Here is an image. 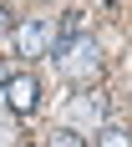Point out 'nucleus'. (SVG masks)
Returning a JSON list of instances; mask_svg holds the SVG:
<instances>
[{
    "label": "nucleus",
    "mask_w": 132,
    "mask_h": 147,
    "mask_svg": "<svg viewBox=\"0 0 132 147\" xmlns=\"http://www.w3.org/2000/svg\"><path fill=\"white\" fill-rule=\"evenodd\" d=\"M15 51L20 56H46V51H56V26L51 20H26V26H15Z\"/></svg>",
    "instance_id": "nucleus-3"
},
{
    "label": "nucleus",
    "mask_w": 132,
    "mask_h": 147,
    "mask_svg": "<svg viewBox=\"0 0 132 147\" xmlns=\"http://www.w3.org/2000/svg\"><path fill=\"white\" fill-rule=\"evenodd\" d=\"M0 86H5V71H0Z\"/></svg>",
    "instance_id": "nucleus-10"
},
{
    "label": "nucleus",
    "mask_w": 132,
    "mask_h": 147,
    "mask_svg": "<svg viewBox=\"0 0 132 147\" xmlns=\"http://www.w3.org/2000/svg\"><path fill=\"white\" fill-rule=\"evenodd\" d=\"M0 147H15V112H0Z\"/></svg>",
    "instance_id": "nucleus-8"
},
{
    "label": "nucleus",
    "mask_w": 132,
    "mask_h": 147,
    "mask_svg": "<svg viewBox=\"0 0 132 147\" xmlns=\"http://www.w3.org/2000/svg\"><path fill=\"white\" fill-rule=\"evenodd\" d=\"M5 112H15V117H26V112H36V102H41V81L30 71H20V76H5Z\"/></svg>",
    "instance_id": "nucleus-4"
},
{
    "label": "nucleus",
    "mask_w": 132,
    "mask_h": 147,
    "mask_svg": "<svg viewBox=\"0 0 132 147\" xmlns=\"http://www.w3.org/2000/svg\"><path fill=\"white\" fill-rule=\"evenodd\" d=\"M46 147H87V137L71 132V127H61V132H51V142H46Z\"/></svg>",
    "instance_id": "nucleus-7"
},
{
    "label": "nucleus",
    "mask_w": 132,
    "mask_h": 147,
    "mask_svg": "<svg viewBox=\"0 0 132 147\" xmlns=\"http://www.w3.org/2000/svg\"><path fill=\"white\" fill-rule=\"evenodd\" d=\"M71 41H81V15L66 10V15H61V46H71Z\"/></svg>",
    "instance_id": "nucleus-6"
},
{
    "label": "nucleus",
    "mask_w": 132,
    "mask_h": 147,
    "mask_svg": "<svg viewBox=\"0 0 132 147\" xmlns=\"http://www.w3.org/2000/svg\"><path fill=\"white\" fill-rule=\"evenodd\" d=\"M56 66H61L66 81H91V76L102 71V51H97L91 36H81V41H71V46H56Z\"/></svg>",
    "instance_id": "nucleus-1"
},
{
    "label": "nucleus",
    "mask_w": 132,
    "mask_h": 147,
    "mask_svg": "<svg viewBox=\"0 0 132 147\" xmlns=\"http://www.w3.org/2000/svg\"><path fill=\"white\" fill-rule=\"evenodd\" d=\"M0 30H5V15H0Z\"/></svg>",
    "instance_id": "nucleus-9"
},
{
    "label": "nucleus",
    "mask_w": 132,
    "mask_h": 147,
    "mask_svg": "<svg viewBox=\"0 0 132 147\" xmlns=\"http://www.w3.org/2000/svg\"><path fill=\"white\" fill-rule=\"evenodd\" d=\"M61 112H66V127H71V132H76V127H81V132L107 127V96H102V91H76Z\"/></svg>",
    "instance_id": "nucleus-2"
},
{
    "label": "nucleus",
    "mask_w": 132,
    "mask_h": 147,
    "mask_svg": "<svg viewBox=\"0 0 132 147\" xmlns=\"http://www.w3.org/2000/svg\"><path fill=\"white\" fill-rule=\"evenodd\" d=\"M97 147H132V137L122 127H97Z\"/></svg>",
    "instance_id": "nucleus-5"
}]
</instances>
